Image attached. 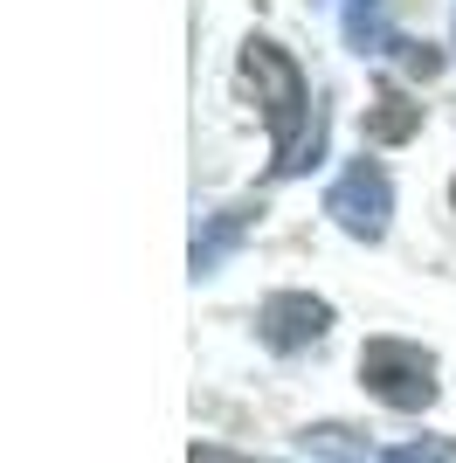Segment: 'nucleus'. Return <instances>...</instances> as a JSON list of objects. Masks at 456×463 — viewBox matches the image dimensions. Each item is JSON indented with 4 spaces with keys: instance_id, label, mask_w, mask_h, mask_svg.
<instances>
[{
    "instance_id": "f03ea898",
    "label": "nucleus",
    "mask_w": 456,
    "mask_h": 463,
    "mask_svg": "<svg viewBox=\"0 0 456 463\" xmlns=\"http://www.w3.org/2000/svg\"><path fill=\"white\" fill-rule=\"evenodd\" d=\"M360 381L374 402L387 408H429L436 402V353H422L415 339H366L360 346Z\"/></svg>"
},
{
    "instance_id": "423d86ee",
    "label": "nucleus",
    "mask_w": 456,
    "mask_h": 463,
    "mask_svg": "<svg viewBox=\"0 0 456 463\" xmlns=\"http://www.w3.org/2000/svg\"><path fill=\"white\" fill-rule=\"evenodd\" d=\"M242 229H249V208H222V214H214V229L194 235V277H208L214 263H222V250H228Z\"/></svg>"
},
{
    "instance_id": "0eeeda50",
    "label": "nucleus",
    "mask_w": 456,
    "mask_h": 463,
    "mask_svg": "<svg viewBox=\"0 0 456 463\" xmlns=\"http://www.w3.org/2000/svg\"><path fill=\"white\" fill-rule=\"evenodd\" d=\"M380 463H456V443H442V436H422V443H401V449H387Z\"/></svg>"
},
{
    "instance_id": "39448f33",
    "label": "nucleus",
    "mask_w": 456,
    "mask_h": 463,
    "mask_svg": "<svg viewBox=\"0 0 456 463\" xmlns=\"http://www.w3.org/2000/svg\"><path fill=\"white\" fill-rule=\"evenodd\" d=\"M422 125V104L408 90H394V83H387V90L374 97V111H366V138H387V146H394V138H408Z\"/></svg>"
},
{
    "instance_id": "20e7f679",
    "label": "nucleus",
    "mask_w": 456,
    "mask_h": 463,
    "mask_svg": "<svg viewBox=\"0 0 456 463\" xmlns=\"http://www.w3.org/2000/svg\"><path fill=\"white\" fill-rule=\"evenodd\" d=\"M325 326H332V305H325V298H311V290H277V298H263V311H256V332H263L270 353H304V346H318Z\"/></svg>"
},
{
    "instance_id": "f257e3e1",
    "label": "nucleus",
    "mask_w": 456,
    "mask_h": 463,
    "mask_svg": "<svg viewBox=\"0 0 456 463\" xmlns=\"http://www.w3.org/2000/svg\"><path fill=\"white\" fill-rule=\"evenodd\" d=\"M242 83L249 97L263 104V125H270V146H277V174H304V166H318L325 153V118L311 111V83L304 70L277 49V42L249 35L242 42Z\"/></svg>"
},
{
    "instance_id": "7ed1b4c3",
    "label": "nucleus",
    "mask_w": 456,
    "mask_h": 463,
    "mask_svg": "<svg viewBox=\"0 0 456 463\" xmlns=\"http://www.w3.org/2000/svg\"><path fill=\"white\" fill-rule=\"evenodd\" d=\"M325 214H332L353 242H380V235H387V214H394V180L380 174L374 159H353V166L332 180V194H325Z\"/></svg>"
},
{
    "instance_id": "6e6552de",
    "label": "nucleus",
    "mask_w": 456,
    "mask_h": 463,
    "mask_svg": "<svg viewBox=\"0 0 456 463\" xmlns=\"http://www.w3.org/2000/svg\"><path fill=\"white\" fill-rule=\"evenodd\" d=\"M387 56H394L401 70H415V77H436V49H429V42H408V35H394V42H387Z\"/></svg>"
}]
</instances>
